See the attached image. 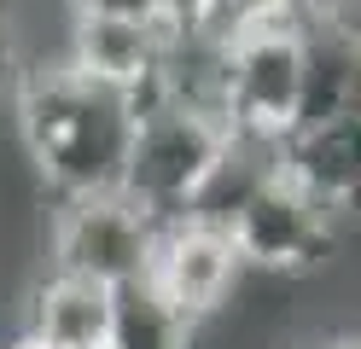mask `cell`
Returning a JSON list of instances; mask_svg holds the SVG:
<instances>
[{
  "instance_id": "1",
  "label": "cell",
  "mask_w": 361,
  "mask_h": 349,
  "mask_svg": "<svg viewBox=\"0 0 361 349\" xmlns=\"http://www.w3.org/2000/svg\"><path fill=\"white\" fill-rule=\"evenodd\" d=\"M12 111H18V140L59 204L123 186L134 116H140L128 93L87 82L71 64H35L18 76Z\"/></svg>"
},
{
  "instance_id": "2",
  "label": "cell",
  "mask_w": 361,
  "mask_h": 349,
  "mask_svg": "<svg viewBox=\"0 0 361 349\" xmlns=\"http://www.w3.org/2000/svg\"><path fill=\"white\" fill-rule=\"evenodd\" d=\"M228 140H233V128L216 111L146 99L140 116H134V140H128V163H123L117 192L128 204H140L157 227L192 216V204L204 192V180L216 175Z\"/></svg>"
},
{
  "instance_id": "3",
  "label": "cell",
  "mask_w": 361,
  "mask_h": 349,
  "mask_svg": "<svg viewBox=\"0 0 361 349\" xmlns=\"http://www.w3.org/2000/svg\"><path fill=\"white\" fill-rule=\"evenodd\" d=\"M298 12L221 41V116L245 140L280 146L291 123H298V105H303V23H298Z\"/></svg>"
},
{
  "instance_id": "4",
  "label": "cell",
  "mask_w": 361,
  "mask_h": 349,
  "mask_svg": "<svg viewBox=\"0 0 361 349\" xmlns=\"http://www.w3.org/2000/svg\"><path fill=\"white\" fill-rule=\"evenodd\" d=\"M221 227H228L245 274H280V279H298L309 268H321L332 239H338V216L326 204H314L286 169H268L233 204V216Z\"/></svg>"
},
{
  "instance_id": "5",
  "label": "cell",
  "mask_w": 361,
  "mask_h": 349,
  "mask_svg": "<svg viewBox=\"0 0 361 349\" xmlns=\"http://www.w3.org/2000/svg\"><path fill=\"white\" fill-rule=\"evenodd\" d=\"M53 268L59 274H82L94 286H128V279L152 274V250H157V221L140 204H128L123 192H99V198H71L53 216Z\"/></svg>"
},
{
  "instance_id": "6",
  "label": "cell",
  "mask_w": 361,
  "mask_h": 349,
  "mask_svg": "<svg viewBox=\"0 0 361 349\" xmlns=\"http://www.w3.org/2000/svg\"><path fill=\"white\" fill-rule=\"evenodd\" d=\"M152 286L164 291L187 320H210L228 309L233 286L245 279V262L228 239V227L180 216L157 227V250H152Z\"/></svg>"
},
{
  "instance_id": "7",
  "label": "cell",
  "mask_w": 361,
  "mask_h": 349,
  "mask_svg": "<svg viewBox=\"0 0 361 349\" xmlns=\"http://www.w3.org/2000/svg\"><path fill=\"white\" fill-rule=\"evenodd\" d=\"M169 35L164 23H123V18H71V47H64V64L82 70L87 82H105L128 93L134 105H146L157 93V70H164L169 53Z\"/></svg>"
},
{
  "instance_id": "8",
  "label": "cell",
  "mask_w": 361,
  "mask_h": 349,
  "mask_svg": "<svg viewBox=\"0 0 361 349\" xmlns=\"http://www.w3.org/2000/svg\"><path fill=\"white\" fill-rule=\"evenodd\" d=\"M280 169L332 216H361V105L280 140Z\"/></svg>"
},
{
  "instance_id": "9",
  "label": "cell",
  "mask_w": 361,
  "mask_h": 349,
  "mask_svg": "<svg viewBox=\"0 0 361 349\" xmlns=\"http://www.w3.org/2000/svg\"><path fill=\"white\" fill-rule=\"evenodd\" d=\"M105 320H111V291L82 274L47 268L24 291V332L47 349H105Z\"/></svg>"
},
{
  "instance_id": "10",
  "label": "cell",
  "mask_w": 361,
  "mask_h": 349,
  "mask_svg": "<svg viewBox=\"0 0 361 349\" xmlns=\"http://www.w3.org/2000/svg\"><path fill=\"white\" fill-rule=\"evenodd\" d=\"M192 326L152 279L111 286V320H105V349H192Z\"/></svg>"
},
{
  "instance_id": "11",
  "label": "cell",
  "mask_w": 361,
  "mask_h": 349,
  "mask_svg": "<svg viewBox=\"0 0 361 349\" xmlns=\"http://www.w3.org/2000/svg\"><path fill=\"white\" fill-rule=\"evenodd\" d=\"M303 0H210V12H204V35L210 41H233L245 30H257V23H280L291 18Z\"/></svg>"
},
{
  "instance_id": "12",
  "label": "cell",
  "mask_w": 361,
  "mask_h": 349,
  "mask_svg": "<svg viewBox=\"0 0 361 349\" xmlns=\"http://www.w3.org/2000/svg\"><path fill=\"white\" fill-rule=\"evenodd\" d=\"M87 18H123V23H164V0H71ZM169 30V23H164Z\"/></svg>"
},
{
  "instance_id": "13",
  "label": "cell",
  "mask_w": 361,
  "mask_h": 349,
  "mask_svg": "<svg viewBox=\"0 0 361 349\" xmlns=\"http://www.w3.org/2000/svg\"><path fill=\"white\" fill-rule=\"evenodd\" d=\"M18 87V41H12V6L0 0V105H12Z\"/></svg>"
},
{
  "instance_id": "14",
  "label": "cell",
  "mask_w": 361,
  "mask_h": 349,
  "mask_svg": "<svg viewBox=\"0 0 361 349\" xmlns=\"http://www.w3.org/2000/svg\"><path fill=\"white\" fill-rule=\"evenodd\" d=\"M204 12H210V0H164V23H169L175 35L204 30Z\"/></svg>"
},
{
  "instance_id": "15",
  "label": "cell",
  "mask_w": 361,
  "mask_h": 349,
  "mask_svg": "<svg viewBox=\"0 0 361 349\" xmlns=\"http://www.w3.org/2000/svg\"><path fill=\"white\" fill-rule=\"evenodd\" d=\"M6 349H47V343H41V338H30V332H18V338H12Z\"/></svg>"
},
{
  "instance_id": "16",
  "label": "cell",
  "mask_w": 361,
  "mask_h": 349,
  "mask_svg": "<svg viewBox=\"0 0 361 349\" xmlns=\"http://www.w3.org/2000/svg\"><path fill=\"white\" fill-rule=\"evenodd\" d=\"M326 349H361V338H344V343H326Z\"/></svg>"
}]
</instances>
